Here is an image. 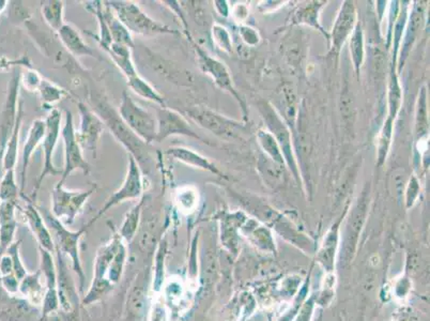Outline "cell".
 <instances>
[{
	"label": "cell",
	"mask_w": 430,
	"mask_h": 321,
	"mask_svg": "<svg viewBox=\"0 0 430 321\" xmlns=\"http://www.w3.org/2000/svg\"><path fill=\"white\" fill-rule=\"evenodd\" d=\"M356 24V6L352 1H344L339 10L330 38L331 51L334 54H338L347 39L352 35Z\"/></svg>",
	"instance_id": "obj_15"
},
{
	"label": "cell",
	"mask_w": 430,
	"mask_h": 321,
	"mask_svg": "<svg viewBox=\"0 0 430 321\" xmlns=\"http://www.w3.org/2000/svg\"><path fill=\"white\" fill-rule=\"evenodd\" d=\"M24 214L26 216L27 223L33 234H35L37 241L42 246L44 251H54V242H53L52 234L45 224L44 218L41 216L37 209L31 204L27 202L26 207L23 209Z\"/></svg>",
	"instance_id": "obj_17"
},
{
	"label": "cell",
	"mask_w": 430,
	"mask_h": 321,
	"mask_svg": "<svg viewBox=\"0 0 430 321\" xmlns=\"http://www.w3.org/2000/svg\"><path fill=\"white\" fill-rule=\"evenodd\" d=\"M420 183L415 176L412 177L409 181V185L407 189V206L411 207L414 204V200L419 195Z\"/></svg>",
	"instance_id": "obj_43"
},
{
	"label": "cell",
	"mask_w": 430,
	"mask_h": 321,
	"mask_svg": "<svg viewBox=\"0 0 430 321\" xmlns=\"http://www.w3.org/2000/svg\"><path fill=\"white\" fill-rule=\"evenodd\" d=\"M78 108L80 122V128L76 131V139L83 153H90L92 157H96L98 141L106 128L105 123L94 110L83 102L78 104Z\"/></svg>",
	"instance_id": "obj_10"
},
{
	"label": "cell",
	"mask_w": 430,
	"mask_h": 321,
	"mask_svg": "<svg viewBox=\"0 0 430 321\" xmlns=\"http://www.w3.org/2000/svg\"><path fill=\"white\" fill-rule=\"evenodd\" d=\"M394 120L388 118L384 128H382L381 133L379 137L378 143V164L382 165L386 162V155H388V148L390 145V139H392V133H393Z\"/></svg>",
	"instance_id": "obj_35"
},
{
	"label": "cell",
	"mask_w": 430,
	"mask_h": 321,
	"mask_svg": "<svg viewBox=\"0 0 430 321\" xmlns=\"http://www.w3.org/2000/svg\"><path fill=\"white\" fill-rule=\"evenodd\" d=\"M427 110H426V92L422 89L419 96L418 116H416V134L420 139L427 137Z\"/></svg>",
	"instance_id": "obj_36"
},
{
	"label": "cell",
	"mask_w": 430,
	"mask_h": 321,
	"mask_svg": "<svg viewBox=\"0 0 430 321\" xmlns=\"http://www.w3.org/2000/svg\"><path fill=\"white\" fill-rule=\"evenodd\" d=\"M63 46L74 57H96L94 49L85 42L82 35L74 27L64 24L58 31Z\"/></svg>",
	"instance_id": "obj_19"
},
{
	"label": "cell",
	"mask_w": 430,
	"mask_h": 321,
	"mask_svg": "<svg viewBox=\"0 0 430 321\" xmlns=\"http://www.w3.org/2000/svg\"><path fill=\"white\" fill-rule=\"evenodd\" d=\"M44 220L46 222L47 227L54 232L61 251L70 255L71 259L74 263V269L76 271H80V277H83L82 268H80V258H78V241L82 237L83 232L86 229L82 228L78 232H71L61 223L58 218H55L51 214H45Z\"/></svg>",
	"instance_id": "obj_14"
},
{
	"label": "cell",
	"mask_w": 430,
	"mask_h": 321,
	"mask_svg": "<svg viewBox=\"0 0 430 321\" xmlns=\"http://www.w3.org/2000/svg\"><path fill=\"white\" fill-rule=\"evenodd\" d=\"M19 196V185L15 179V169L5 171L0 182V202H17Z\"/></svg>",
	"instance_id": "obj_33"
},
{
	"label": "cell",
	"mask_w": 430,
	"mask_h": 321,
	"mask_svg": "<svg viewBox=\"0 0 430 321\" xmlns=\"http://www.w3.org/2000/svg\"><path fill=\"white\" fill-rule=\"evenodd\" d=\"M179 208L182 211H193V209L196 206V197L194 192H185V194H181L178 198Z\"/></svg>",
	"instance_id": "obj_40"
},
{
	"label": "cell",
	"mask_w": 430,
	"mask_h": 321,
	"mask_svg": "<svg viewBox=\"0 0 430 321\" xmlns=\"http://www.w3.org/2000/svg\"><path fill=\"white\" fill-rule=\"evenodd\" d=\"M63 10H64V3L60 0H46L41 3V13H42L45 23L49 25V28H52L57 33L64 25Z\"/></svg>",
	"instance_id": "obj_25"
},
{
	"label": "cell",
	"mask_w": 430,
	"mask_h": 321,
	"mask_svg": "<svg viewBox=\"0 0 430 321\" xmlns=\"http://www.w3.org/2000/svg\"><path fill=\"white\" fill-rule=\"evenodd\" d=\"M214 3L220 15H224V17H228V9L223 10V7L227 8L226 1H215Z\"/></svg>",
	"instance_id": "obj_47"
},
{
	"label": "cell",
	"mask_w": 430,
	"mask_h": 321,
	"mask_svg": "<svg viewBox=\"0 0 430 321\" xmlns=\"http://www.w3.org/2000/svg\"><path fill=\"white\" fill-rule=\"evenodd\" d=\"M240 35H241L244 42L248 43L250 46L258 44V42L260 41L258 33H256L255 29L250 28V27H241L240 28Z\"/></svg>",
	"instance_id": "obj_42"
},
{
	"label": "cell",
	"mask_w": 430,
	"mask_h": 321,
	"mask_svg": "<svg viewBox=\"0 0 430 321\" xmlns=\"http://www.w3.org/2000/svg\"><path fill=\"white\" fill-rule=\"evenodd\" d=\"M103 15L108 31H110V37H112V42L126 45V46L130 47V49H133L134 42L131 33L118 19L115 13L106 5L105 1H103Z\"/></svg>",
	"instance_id": "obj_22"
},
{
	"label": "cell",
	"mask_w": 430,
	"mask_h": 321,
	"mask_svg": "<svg viewBox=\"0 0 430 321\" xmlns=\"http://www.w3.org/2000/svg\"><path fill=\"white\" fill-rule=\"evenodd\" d=\"M61 137L64 145V164L60 180L57 184L63 185L68 177L76 171H80L85 175L90 173L89 163L87 162L82 148L76 139V129L74 127V119L70 110H64V122L61 128Z\"/></svg>",
	"instance_id": "obj_4"
},
{
	"label": "cell",
	"mask_w": 430,
	"mask_h": 321,
	"mask_svg": "<svg viewBox=\"0 0 430 321\" xmlns=\"http://www.w3.org/2000/svg\"><path fill=\"white\" fill-rule=\"evenodd\" d=\"M96 189L94 185L88 190L70 191L63 188V185H55L52 192L53 216L63 225H72L87 200L96 192Z\"/></svg>",
	"instance_id": "obj_5"
},
{
	"label": "cell",
	"mask_w": 430,
	"mask_h": 321,
	"mask_svg": "<svg viewBox=\"0 0 430 321\" xmlns=\"http://www.w3.org/2000/svg\"><path fill=\"white\" fill-rule=\"evenodd\" d=\"M19 242H15L12 243L11 245L8 248V254L11 256L12 261H13V273H15V277L17 281H21L24 277H26V270L24 269L23 265L21 263V258H19Z\"/></svg>",
	"instance_id": "obj_38"
},
{
	"label": "cell",
	"mask_w": 430,
	"mask_h": 321,
	"mask_svg": "<svg viewBox=\"0 0 430 321\" xmlns=\"http://www.w3.org/2000/svg\"><path fill=\"white\" fill-rule=\"evenodd\" d=\"M258 143L261 146L262 150L273 159V162L276 164H285V159H284L283 153H282L281 147L278 145L276 139L269 131L266 130H260L257 135Z\"/></svg>",
	"instance_id": "obj_30"
},
{
	"label": "cell",
	"mask_w": 430,
	"mask_h": 321,
	"mask_svg": "<svg viewBox=\"0 0 430 321\" xmlns=\"http://www.w3.org/2000/svg\"><path fill=\"white\" fill-rule=\"evenodd\" d=\"M19 291L33 304L39 305L44 301L45 295L39 275H26L21 281Z\"/></svg>",
	"instance_id": "obj_27"
},
{
	"label": "cell",
	"mask_w": 430,
	"mask_h": 321,
	"mask_svg": "<svg viewBox=\"0 0 430 321\" xmlns=\"http://www.w3.org/2000/svg\"><path fill=\"white\" fill-rule=\"evenodd\" d=\"M17 202H0V246L7 250L15 240L17 232V218H15Z\"/></svg>",
	"instance_id": "obj_20"
},
{
	"label": "cell",
	"mask_w": 430,
	"mask_h": 321,
	"mask_svg": "<svg viewBox=\"0 0 430 321\" xmlns=\"http://www.w3.org/2000/svg\"><path fill=\"white\" fill-rule=\"evenodd\" d=\"M46 123L45 120L35 119L27 134L26 141L24 144L23 155H22V171H21V193L24 192L25 181H26L27 169L31 163V157L37 149V146L42 143L44 139Z\"/></svg>",
	"instance_id": "obj_16"
},
{
	"label": "cell",
	"mask_w": 430,
	"mask_h": 321,
	"mask_svg": "<svg viewBox=\"0 0 430 321\" xmlns=\"http://www.w3.org/2000/svg\"><path fill=\"white\" fill-rule=\"evenodd\" d=\"M187 117L208 130L216 137L224 139H234L238 137L239 130L243 128L240 122L225 117L207 107L194 106L187 110Z\"/></svg>",
	"instance_id": "obj_9"
},
{
	"label": "cell",
	"mask_w": 430,
	"mask_h": 321,
	"mask_svg": "<svg viewBox=\"0 0 430 321\" xmlns=\"http://www.w3.org/2000/svg\"><path fill=\"white\" fill-rule=\"evenodd\" d=\"M37 92L40 94L41 100H42L43 105L49 106L52 110V106L60 102L62 98L69 96V92L63 88L59 87L57 85L49 82V80H41L40 86Z\"/></svg>",
	"instance_id": "obj_31"
},
{
	"label": "cell",
	"mask_w": 430,
	"mask_h": 321,
	"mask_svg": "<svg viewBox=\"0 0 430 321\" xmlns=\"http://www.w3.org/2000/svg\"><path fill=\"white\" fill-rule=\"evenodd\" d=\"M149 321H169V313L167 307L164 304L163 299L155 301L150 314Z\"/></svg>",
	"instance_id": "obj_39"
},
{
	"label": "cell",
	"mask_w": 430,
	"mask_h": 321,
	"mask_svg": "<svg viewBox=\"0 0 430 321\" xmlns=\"http://www.w3.org/2000/svg\"><path fill=\"white\" fill-rule=\"evenodd\" d=\"M325 3V1H311V3H307V5L302 6L295 12L293 21L295 24H305V25L315 27V28L319 29L321 33H325V31H322L318 23L319 10L321 9V7H323Z\"/></svg>",
	"instance_id": "obj_28"
},
{
	"label": "cell",
	"mask_w": 430,
	"mask_h": 321,
	"mask_svg": "<svg viewBox=\"0 0 430 321\" xmlns=\"http://www.w3.org/2000/svg\"><path fill=\"white\" fill-rule=\"evenodd\" d=\"M61 115L60 110L58 108L53 107L49 110L45 118V123H46V130H45L44 139L42 141L43 153H44V163H43V169L41 171L40 176L37 178V183L35 185L33 196L37 197V192L40 190L43 181L47 176H57L61 175L62 171H59L54 164V153L56 149L57 144H58L59 137L61 135Z\"/></svg>",
	"instance_id": "obj_8"
},
{
	"label": "cell",
	"mask_w": 430,
	"mask_h": 321,
	"mask_svg": "<svg viewBox=\"0 0 430 321\" xmlns=\"http://www.w3.org/2000/svg\"><path fill=\"white\" fill-rule=\"evenodd\" d=\"M402 87L398 82L395 72L392 71L390 80V90H388V118L395 120L397 117L398 112L402 105Z\"/></svg>",
	"instance_id": "obj_34"
},
{
	"label": "cell",
	"mask_w": 430,
	"mask_h": 321,
	"mask_svg": "<svg viewBox=\"0 0 430 321\" xmlns=\"http://www.w3.org/2000/svg\"><path fill=\"white\" fill-rule=\"evenodd\" d=\"M144 194V180L143 173L141 167L138 165L137 161L133 155L128 153V171H126V178L122 182L120 189L115 193L110 195V198L106 200L105 205L102 207L98 216L90 222L88 225L85 226V229L98 220L101 216L110 211V209L126 202V200H133L141 198Z\"/></svg>",
	"instance_id": "obj_7"
},
{
	"label": "cell",
	"mask_w": 430,
	"mask_h": 321,
	"mask_svg": "<svg viewBox=\"0 0 430 321\" xmlns=\"http://www.w3.org/2000/svg\"><path fill=\"white\" fill-rule=\"evenodd\" d=\"M22 120H23V110H22V107H19L17 118H15V127L12 129L11 137H10L9 141H8L5 155H3V166L5 171L15 169V165H17Z\"/></svg>",
	"instance_id": "obj_23"
},
{
	"label": "cell",
	"mask_w": 430,
	"mask_h": 321,
	"mask_svg": "<svg viewBox=\"0 0 430 321\" xmlns=\"http://www.w3.org/2000/svg\"><path fill=\"white\" fill-rule=\"evenodd\" d=\"M118 114L126 127L146 145L155 143L157 133V117L134 101L126 92L122 94Z\"/></svg>",
	"instance_id": "obj_3"
},
{
	"label": "cell",
	"mask_w": 430,
	"mask_h": 321,
	"mask_svg": "<svg viewBox=\"0 0 430 321\" xmlns=\"http://www.w3.org/2000/svg\"><path fill=\"white\" fill-rule=\"evenodd\" d=\"M157 143H162L171 137H187L197 141L207 143L203 137L189 125V121L184 116L181 115L177 110H171L167 106L157 108Z\"/></svg>",
	"instance_id": "obj_12"
},
{
	"label": "cell",
	"mask_w": 430,
	"mask_h": 321,
	"mask_svg": "<svg viewBox=\"0 0 430 321\" xmlns=\"http://www.w3.org/2000/svg\"><path fill=\"white\" fill-rule=\"evenodd\" d=\"M189 40H191L193 46H194L197 58H198L199 67H200L203 72L206 73L207 76H210L218 87L225 90V92H230L239 102H241V98H240L239 94H237L236 89H234L232 76H230V71L226 68V66L223 62H221L220 60H218V59L213 58L208 53L205 52L204 49H201V46L194 43L192 38H189Z\"/></svg>",
	"instance_id": "obj_13"
},
{
	"label": "cell",
	"mask_w": 430,
	"mask_h": 321,
	"mask_svg": "<svg viewBox=\"0 0 430 321\" xmlns=\"http://www.w3.org/2000/svg\"><path fill=\"white\" fill-rule=\"evenodd\" d=\"M248 9L244 5H237L234 9V15L238 19H243L248 17Z\"/></svg>",
	"instance_id": "obj_46"
},
{
	"label": "cell",
	"mask_w": 430,
	"mask_h": 321,
	"mask_svg": "<svg viewBox=\"0 0 430 321\" xmlns=\"http://www.w3.org/2000/svg\"><path fill=\"white\" fill-rule=\"evenodd\" d=\"M167 155L177 159L179 162L184 163L189 166L195 167V168L201 169V171H207L209 173L216 175V176H223L222 171L215 166L210 159L199 155L196 151L189 149L185 147H171L165 151Z\"/></svg>",
	"instance_id": "obj_18"
},
{
	"label": "cell",
	"mask_w": 430,
	"mask_h": 321,
	"mask_svg": "<svg viewBox=\"0 0 430 321\" xmlns=\"http://www.w3.org/2000/svg\"><path fill=\"white\" fill-rule=\"evenodd\" d=\"M259 110L264 122L267 123L270 133L273 135L274 139H276L278 145L281 147L285 162L287 163L290 169L293 171V176L295 178H299L297 163H295V159L293 157L289 130L286 127L281 116L278 115L276 113V110L272 107L271 104L268 103V102H261V103H259Z\"/></svg>",
	"instance_id": "obj_11"
},
{
	"label": "cell",
	"mask_w": 430,
	"mask_h": 321,
	"mask_svg": "<svg viewBox=\"0 0 430 321\" xmlns=\"http://www.w3.org/2000/svg\"><path fill=\"white\" fill-rule=\"evenodd\" d=\"M105 3L131 33L141 35L178 33L165 24L159 23L151 19L135 3L126 1V0H112V1H105Z\"/></svg>",
	"instance_id": "obj_2"
},
{
	"label": "cell",
	"mask_w": 430,
	"mask_h": 321,
	"mask_svg": "<svg viewBox=\"0 0 430 321\" xmlns=\"http://www.w3.org/2000/svg\"><path fill=\"white\" fill-rule=\"evenodd\" d=\"M41 80H42V78L37 74V72L31 70L25 74V78H24L23 83L29 92H35V90L37 92L39 86H40L41 84Z\"/></svg>",
	"instance_id": "obj_41"
},
{
	"label": "cell",
	"mask_w": 430,
	"mask_h": 321,
	"mask_svg": "<svg viewBox=\"0 0 430 321\" xmlns=\"http://www.w3.org/2000/svg\"><path fill=\"white\" fill-rule=\"evenodd\" d=\"M96 114L100 116L101 119L103 120L106 127L112 131L114 137L124 146L126 151L130 155H133L137 161L138 165L141 167V159H145V146L143 141L138 139L135 134L126 127V123L122 121L119 114L116 113L108 104L100 102L96 107Z\"/></svg>",
	"instance_id": "obj_6"
},
{
	"label": "cell",
	"mask_w": 430,
	"mask_h": 321,
	"mask_svg": "<svg viewBox=\"0 0 430 321\" xmlns=\"http://www.w3.org/2000/svg\"><path fill=\"white\" fill-rule=\"evenodd\" d=\"M145 200L146 197L143 195L139 202H136L132 207L131 210L126 214L123 223H122L119 230V234L124 241L131 242L132 239L135 237L138 225H139V220H141V209L145 204Z\"/></svg>",
	"instance_id": "obj_26"
},
{
	"label": "cell",
	"mask_w": 430,
	"mask_h": 321,
	"mask_svg": "<svg viewBox=\"0 0 430 321\" xmlns=\"http://www.w3.org/2000/svg\"><path fill=\"white\" fill-rule=\"evenodd\" d=\"M350 37V54L354 68L356 72H359L365 59L364 35L360 24H356V28Z\"/></svg>",
	"instance_id": "obj_32"
},
{
	"label": "cell",
	"mask_w": 430,
	"mask_h": 321,
	"mask_svg": "<svg viewBox=\"0 0 430 321\" xmlns=\"http://www.w3.org/2000/svg\"><path fill=\"white\" fill-rule=\"evenodd\" d=\"M114 64L121 71L126 78L137 76V70L132 60L131 49L126 45L112 42L108 49H104Z\"/></svg>",
	"instance_id": "obj_21"
},
{
	"label": "cell",
	"mask_w": 430,
	"mask_h": 321,
	"mask_svg": "<svg viewBox=\"0 0 430 321\" xmlns=\"http://www.w3.org/2000/svg\"><path fill=\"white\" fill-rule=\"evenodd\" d=\"M19 281H17L15 275H7V277H1V284L3 288L9 293H15L19 291Z\"/></svg>",
	"instance_id": "obj_44"
},
{
	"label": "cell",
	"mask_w": 430,
	"mask_h": 321,
	"mask_svg": "<svg viewBox=\"0 0 430 321\" xmlns=\"http://www.w3.org/2000/svg\"><path fill=\"white\" fill-rule=\"evenodd\" d=\"M128 86H129L130 89L134 94L145 98L147 101L157 104V105H159V107L166 106L164 96L155 87H153L147 80H144L138 74L133 76V78H128Z\"/></svg>",
	"instance_id": "obj_24"
},
{
	"label": "cell",
	"mask_w": 430,
	"mask_h": 321,
	"mask_svg": "<svg viewBox=\"0 0 430 321\" xmlns=\"http://www.w3.org/2000/svg\"><path fill=\"white\" fill-rule=\"evenodd\" d=\"M212 35L215 44L218 45L222 51L226 53L232 52V40L226 28L215 24L212 27Z\"/></svg>",
	"instance_id": "obj_37"
},
{
	"label": "cell",
	"mask_w": 430,
	"mask_h": 321,
	"mask_svg": "<svg viewBox=\"0 0 430 321\" xmlns=\"http://www.w3.org/2000/svg\"><path fill=\"white\" fill-rule=\"evenodd\" d=\"M15 275L13 273V261L9 254L5 255L0 259V275L7 277V275Z\"/></svg>",
	"instance_id": "obj_45"
},
{
	"label": "cell",
	"mask_w": 430,
	"mask_h": 321,
	"mask_svg": "<svg viewBox=\"0 0 430 321\" xmlns=\"http://www.w3.org/2000/svg\"><path fill=\"white\" fill-rule=\"evenodd\" d=\"M126 261V246L119 234L101 246L94 263V281L85 304L96 302L110 293L121 279Z\"/></svg>",
	"instance_id": "obj_1"
},
{
	"label": "cell",
	"mask_w": 430,
	"mask_h": 321,
	"mask_svg": "<svg viewBox=\"0 0 430 321\" xmlns=\"http://www.w3.org/2000/svg\"><path fill=\"white\" fill-rule=\"evenodd\" d=\"M92 5H88V9L96 15V19H98V31L100 33L98 35H92L89 33L92 37L96 39V42L98 43L102 49H105L112 44V37H110V31H108V25H106L105 19H104L103 15V1H92Z\"/></svg>",
	"instance_id": "obj_29"
}]
</instances>
